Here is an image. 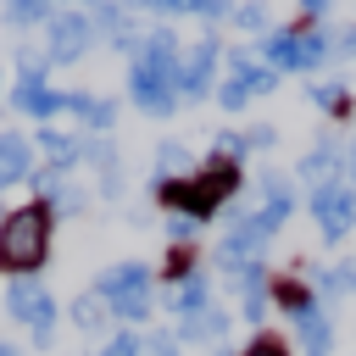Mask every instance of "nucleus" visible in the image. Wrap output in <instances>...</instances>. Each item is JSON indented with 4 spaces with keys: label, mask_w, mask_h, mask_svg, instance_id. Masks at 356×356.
<instances>
[{
    "label": "nucleus",
    "mask_w": 356,
    "mask_h": 356,
    "mask_svg": "<svg viewBox=\"0 0 356 356\" xmlns=\"http://www.w3.org/2000/svg\"><path fill=\"white\" fill-rule=\"evenodd\" d=\"M50 211L44 206H17L0 217V267L11 278H33V267H44L50 256Z\"/></svg>",
    "instance_id": "f257e3e1"
},
{
    "label": "nucleus",
    "mask_w": 356,
    "mask_h": 356,
    "mask_svg": "<svg viewBox=\"0 0 356 356\" xmlns=\"http://www.w3.org/2000/svg\"><path fill=\"white\" fill-rule=\"evenodd\" d=\"M239 189V167L234 161H217L211 172H200V178H172V184H156V195L172 206V211H189V217H206L211 206H222L228 195Z\"/></svg>",
    "instance_id": "f03ea898"
},
{
    "label": "nucleus",
    "mask_w": 356,
    "mask_h": 356,
    "mask_svg": "<svg viewBox=\"0 0 356 356\" xmlns=\"http://www.w3.org/2000/svg\"><path fill=\"white\" fill-rule=\"evenodd\" d=\"M95 295L111 306V317L145 323V317H150V267H145V261H117V267L100 273Z\"/></svg>",
    "instance_id": "7ed1b4c3"
},
{
    "label": "nucleus",
    "mask_w": 356,
    "mask_h": 356,
    "mask_svg": "<svg viewBox=\"0 0 356 356\" xmlns=\"http://www.w3.org/2000/svg\"><path fill=\"white\" fill-rule=\"evenodd\" d=\"M6 312H11L17 323H28L39 345H44L50 328H56V300H50V289H44L39 278H11V289H6Z\"/></svg>",
    "instance_id": "20e7f679"
},
{
    "label": "nucleus",
    "mask_w": 356,
    "mask_h": 356,
    "mask_svg": "<svg viewBox=\"0 0 356 356\" xmlns=\"http://www.w3.org/2000/svg\"><path fill=\"white\" fill-rule=\"evenodd\" d=\"M89 44H95L89 11H61V17H50V50H44V61H78Z\"/></svg>",
    "instance_id": "39448f33"
},
{
    "label": "nucleus",
    "mask_w": 356,
    "mask_h": 356,
    "mask_svg": "<svg viewBox=\"0 0 356 356\" xmlns=\"http://www.w3.org/2000/svg\"><path fill=\"white\" fill-rule=\"evenodd\" d=\"M312 217H317L323 239H345L350 222H356V189H345V184L317 189V195H312Z\"/></svg>",
    "instance_id": "423d86ee"
},
{
    "label": "nucleus",
    "mask_w": 356,
    "mask_h": 356,
    "mask_svg": "<svg viewBox=\"0 0 356 356\" xmlns=\"http://www.w3.org/2000/svg\"><path fill=\"white\" fill-rule=\"evenodd\" d=\"M339 172H345V156H339V145H334V139H317V145L300 156V178L312 184V195H317V189H334V184H339Z\"/></svg>",
    "instance_id": "0eeeda50"
},
{
    "label": "nucleus",
    "mask_w": 356,
    "mask_h": 356,
    "mask_svg": "<svg viewBox=\"0 0 356 356\" xmlns=\"http://www.w3.org/2000/svg\"><path fill=\"white\" fill-rule=\"evenodd\" d=\"M33 184H39V206H44L50 217H78V211L89 206V200H83V189H72V184H67V172H56V167H44Z\"/></svg>",
    "instance_id": "6e6552de"
},
{
    "label": "nucleus",
    "mask_w": 356,
    "mask_h": 356,
    "mask_svg": "<svg viewBox=\"0 0 356 356\" xmlns=\"http://www.w3.org/2000/svg\"><path fill=\"white\" fill-rule=\"evenodd\" d=\"M134 67H145V72H156V78H167V83L178 89V72H184L178 39H172V33H150V39L139 44V61H134Z\"/></svg>",
    "instance_id": "1a4fd4ad"
},
{
    "label": "nucleus",
    "mask_w": 356,
    "mask_h": 356,
    "mask_svg": "<svg viewBox=\"0 0 356 356\" xmlns=\"http://www.w3.org/2000/svg\"><path fill=\"white\" fill-rule=\"evenodd\" d=\"M211 72H217V44H211V39H200V44L184 56V72H178V95H184V100H200V95L211 89Z\"/></svg>",
    "instance_id": "9d476101"
},
{
    "label": "nucleus",
    "mask_w": 356,
    "mask_h": 356,
    "mask_svg": "<svg viewBox=\"0 0 356 356\" xmlns=\"http://www.w3.org/2000/svg\"><path fill=\"white\" fill-rule=\"evenodd\" d=\"M128 95H134V106H139V111H150V117H167V111H172V100H178V89H172L167 78L145 72V67H134V72H128Z\"/></svg>",
    "instance_id": "9b49d317"
},
{
    "label": "nucleus",
    "mask_w": 356,
    "mask_h": 356,
    "mask_svg": "<svg viewBox=\"0 0 356 356\" xmlns=\"http://www.w3.org/2000/svg\"><path fill=\"white\" fill-rule=\"evenodd\" d=\"M295 339H300V356H328L334 350V323L323 306H306L295 317Z\"/></svg>",
    "instance_id": "f8f14e48"
},
{
    "label": "nucleus",
    "mask_w": 356,
    "mask_h": 356,
    "mask_svg": "<svg viewBox=\"0 0 356 356\" xmlns=\"http://www.w3.org/2000/svg\"><path fill=\"white\" fill-rule=\"evenodd\" d=\"M11 100H17V111H28V117H39V122H50V117L67 106V100H61L44 78H22V83L11 89Z\"/></svg>",
    "instance_id": "ddd939ff"
},
{
    "label": "nucleus",
    "mask_w": 356,
    "mask_h": 356,
    "mask_svg": "<svg viewBox=\"0 0 356 356\" xmlns=\"http://www.w3.org/2000/svg\"><path fill=\"white\" fill-rule=\"evenodd\" d=\"M22 178H33V150H28L22 134H6L0 128V189H11Z\"/></svg>",
    "instance_id": "4468645a"
},
{
    "label": "nucleus",
    "mask_w": 356,
    "mask_h": 356,
    "mask_svg": "<svg viewBox=\"0 0 356 356\" xmlns=\"http://www.w3.org/2000/svg\"><path fill=\"white\" fill-rule=\"evenodd\" d=\"M289 206H295V200H289V184H284L278 172H267V178H261V206H256V222H267V228L278 234V222L289 217Z\"/></svg>",
    "instance_id": "2eb2a0df"
},
{
    "label": "nucleus",
    "mask_w": 356,
    "mask_h": 356,
    "mask_svg": "<svg viewBox=\"0 0 356 356\" xmlns=\"http://www.w3.org/2000/svg\"><path fill=\"white\" fill-rule=\"evenodd\" d=\"M206 306H211V284H206V273H189L184 284H172V312H178V323L200 317Z\"/></svg>",
    "instance_id": "dca6fc26"
},
{
    "label": "nucleus",
    "mask_w": 356,
    "mask_h": 356,
    "mask_svg": "<svg viewBox=\"0 0 356 356\" xmlns=\"http://www.w3.org/2000/svg\"><path fill=\"white\" fill-rule=\"evenodd\" d=\"M67 100V111H78L95 134H111V122H117V106L111 100H100V95H61Z\"/></svg>",
    "instance_id": "f3484780"
},
{
    "label": "nucleus",
    "mask_w": 356,
    "mask_h": 356,
    "mask_svg": "<svg viewBox=\"0 0 356 356\" xmlns=\"http://www.w3.org/2000/svg\"><path fill=\"white\" fill-rule=\"evenodd\" d=\"M39 145H44V156L56 161V172H67V167L83 156V139H72V134H61V128H50V122L39 128Z\"/></svg>",
    "instance_id": "a211bd4d"
},
{
    "label": "nucleus",
    "mask_w": 356,
    "mask_h": 356,
    "mask_svg": "<svg viewBox=\"0 0 356 356\" xmlns=\"http://www.w3.org/2000/svg\"><path fill=\"white\" fill-rule=\"evenodd\" d=\"M228 334V312H200V317H189V323H178V339H222Z\"/></svg>",
    "instance_id": "6ab92c4d"
},
{
    "label": "nucleus",
    "mask_w": 356,
    "mask_h": 356,
    "mask_svg": "<svg viewBox=\"0 0 356 356\" xmlns=\"http://www.w3.org/2000/svg\"><path fill=\"white\" fill-rule=\"evenodd\" d=\"M106 317H111V306H106L100 295H78V300H72V323H78L83 334H100Z\"/></svg>",
    "instance_id": "aec40b11"
},
{
    "label": "nucleus",
    "mask_w": 356,
    "mask_h": 356,
    "mask_svg": "<svg viewBox=\"0 0 356 356\" xmlns=\"http://www.w3.org/2000/svg\"><path fill=\"white\" fill-rule=\"evenodd\" d=\"M328 44H334L328 33H295V56H289V67H306V72H312V67L328 56Z\"/></svg>",
    "instance_id": "412c9836"
},
{
    "label": "nucleus",
    "mask_w": 356,
    "mask_h": 356,
    "mask_svg": "<svg viewBox=\"0 0 356 356\" xmlns=\"http://www.w3.org/2000/svg\"><path fill=\"white\" fill-rule=\"evenodd\" d=\"M172 172H189V145H178V139H167V145L156 150V178L172 184Z\"/></svg>",
    "instance_id": "4be33fe9"
},
{
    "label": "nucleus",
    "mask_w": 356,
    "mask_h": 356,
    "mask_svg": "<svg viewBox=\"0 0 356 356\" xmlns=\"http://www.w3.org/2000/svg\"><path fill=\"white\" fill-rule=\"evenodd\" d=\"M289 56H295V33H289V28H278V33H267V39H261V61L289 67Z\"/></svg>",
    "instance_id": "5701e85b"
},
{
    "label": "nucleus",
    "mask_w": 356,
    "mask_h": 356,
    "mask_svg": "<svg viewBox=\"0 0 356 356\" xmlns=\"http://www.w3.org/2000/svg\"><path fill=\"white\" fill-rule=\"evenodd\" d=\"M273 300H278V306H289L295 317H300L306 306H317V300L306 295V284H295V278H278V284H273Z\"/></svg>",
    "instance_id": "b1692460"
},
{
    "label": "nucleus",
    "mask_w": 356,
    "mask_h": 356,
    "mask_svg": "<svg viewBox=\"0 0 356 356\" xmlns=\"http://www.w3.org/2000/svg\"><path fill=\"white\" fill-rule=\"evenodd\" d=\"M195 234H200V217H189V211H172V217H167V239H172V250L189 245Z\"/></svg>",
    "instance_id": "393cba45"
},
{
    "label": "nucleus",
    "mask_w": 356,
    "mask_h": 356,
    "mask_svg": "<svg viewBox=\"0 0 356 356\" xmlns=\"http://www.w3.org/2000/svg\"><path fill=\"white\" fill-rule=\"evenodd\" d=\"M6 17H11V22H50V6H44V0H17Z\"/></svg>",
    "instance_id": "a878e982"
},
{
    "label": "nucleus",
    "mask_w": 356,
    "mask_h": 356,
    "mask_svg": "<svg viewBox=\"0 0 356 356\" xmlns=\"http://www.w3.org/2000/svg\"><path fill=\"white\" fill-rule=\"evenodd\" d=\"M217 100L234 111V106H245V100H250V83H245V78H222V83H217Z\"/></svg>",
    "instance_id": "bb28decb"
},
{
    "label": "nucleus",
    "mask_w": 356,
    "mask_h": 356,
    "mask_svg": "<svg viewBox=\"0 0 356 356\" xmlns=\"http://www.w3.org/2000/svg\"><path fill=\"white\" fill-rule=\"evenodd\" d=\"M323 111H345V83H317V89H306Z\"/></svg>",
    "instance_id": "cd10ccee"
},
{
    "label": "nucleus",
    "mask_w": 356,
    "mask_h": 356,
    "mask_svg": "<svg viewBox=\"0 0 356 356\" xmlns=\"http://www.w3.org/2000/svg\"><path fill=\"white\" fill-rule=\"evenodd\" d=\"M245 356H289V345H284V339H273V334H261V339H256Z\"/></svg>",
    "instance_id": "c85d7f7f"
},
{
    "label": "nucleus",
    "mask_w": 356,
    "mask_h": 356,
    "mask_svg": "<svg viewBox=\"0 0 356 356\" xmlns=\"http://www.w3.org/2000/svg\"><path fill=\"white\" fill-rule=\"evenodd\" d=\"M100 356H145V350H139V339H134V334H117V339H111Z\"/></svg>",
    "instance_id": "c756f323"
},
{
    "label": "nucleus",
    "mask_w": 356,
    "mask_h": 356,
    "mask_svg": "<svg viewBox=\"0 0 356 356\" xmlns=\"http://www.w3.org/2000/svg\"><path fill=\"white\" fill-rule=\"evenodd\" d=\"M245 83H250V95H267L278 78H273V67H250V78H245Z\"/></svg>",
    "instance_id": "7c9ffc66"
},
{
    "label": "nucleus",
    "mask_w": 356,
    "mask_h": 356,
    "mask_svg": "<svg viewBox=\"0 0 356 356\" xmlns=\"http://www.w3.org/2000/svg\"><path fill=\"white\" fill-rule=\"evenodd\" d=\"M150 356H178V334H156L150 339Z\"/></svg>",
    "instance_id": "2f4dec72"
},
{
    "label": "nucleus",
    "mask_w": 356,
    "mask_h": 356,
    "mask_svg": "<svg viewBox=\"0 0 356 356\" xmlns=\"http://www.w3.org/2000/svg\"><path fill=\"white\" fill-rule=\"evenodd\" d=\"M334 44H339L345 56H356V28H339V33H334Z\"/></svg>",
    "instance_id": "473e14b6"
},
{
    "label": "nucleus",
    "mask_w": 356,
    "mask_h": 356,
    "mask_svg": "<svg viewBox=\"0 0 356 356\" xmlns=\"http://www.w3.org/2000/svg\"><path fill=\"white\" fill-rule=\"evenodd\" d=\"M234 17H239L245 28H261V6H245V11H234Z\"/></svg>",
    "instance_id": "72a5a7b5"
},
{
    "label": "nucleus",
    "mask_w": 356,
    "mask_h": 356,
    "mask_svg": "<svg viewBox=\"0 0 356 356\" xmlns=\"http://www.w3.org/2000/svg\"><path fill=\"white\" fill-rule=\"evenodd\" d=\"M0 356H17V350H11V345H0Z\"/></svg>",
    "instance_id": "f704fd0d"
},
{
    "label": "nucleus",
    "mask_w": 356,
    "mask_h": 356,
    "mask_svg": "<svg viewBox=\"0 0 356 356\" xmlns=\"http://www.w3.org/2000/svg\"><path fill=\"white\" fill-rule=\"evenodd\" d=\"M217 356H222V350H217Z\"/></svg>",
    "instance_id": "c9c22d12"
}]
</instances>
